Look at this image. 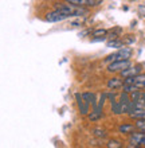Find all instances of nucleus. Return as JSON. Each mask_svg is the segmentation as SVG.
Masks as SVG:
<instances>
[{
	"label": "nucleus",
	"instance_id": "obj_1",
	"mask_svg": "<svg viewBox=\"0 0 145 148\" xmlns=\"http://www.w3.org/2000/svg\"><path fill=\"white\" fill-rule=\"evenodd\" d=\"M57 10L65 14V15L70 19V18H79V16H85L89 14V10L86 7H79V5H74V4L67 3L65 5H58Z\"/></svg>",
	"mask_w": 145,
	"mask_h": 148
},
{
	"label": "nucleus",
	"instance_id": "obj_2",
	"mask_svg": "<svg viewBox=\"0 0 145 148\" xmlns=\"http://www.w3.org/2000/svg\"><path fill=\"white\" fill-rule=\"evenodd\" d=\"M130 57H132V49L128 46H124L121 49H118L116 53L110 54L109 57H106L105 62L110 63V62H114V61H124V59H130Z\"/></svg>",
	"mask_w": 145,
	"mask_h": 148
},
{
	"label": "nucleus",
	"instance_id": "obj_3",
	"mask_svg": "<svg viewBox=\"0 0 145 148\" xmlns=\"http://www.w3.org/2000/svg\"><path fill=\"white\" fill-rule=\"evenodd\" d=\"M132 65L130 59H124V61H114L108 65V71L109 73H121L124 69L129 67Z\"/></svg>",
	"mask_w": 145,
	"mask_h": 148
},
{
	"label": "nucleus",
	"instance_id": "obj_4",
	"mask_svg": "<svg viewBox=\"0 0 145 148\" xmlns=\"http://www.w3.org/2000/svg\"><path fill=\"white\" fill-rule=\"evenodd\" d=\"M124 84H130V85L136 86L137 89H145V74L140 73L134 77H128L124 78Z\"/></svg>",
	"mask_w": 145,
	"mask_h": 148
},
{
	"label": "nucleus",
	"instance_id": "obj_5",
	"mask_svg": "<svg viewBox=\"0 0 145 148\" xmlns=\"http://www.w3.org/2000/svg\"><path fill=\"white\" fill-rule=\"evenodd\" d=\"M66 19H69V18L65 14H62L59 10H57V8H55L54 11L46 14V16H44V20L48 22V23H58V22H63V20H66Z\"/></svg>",
	"mask_w": 145,
	"mask_h": 148
},
{
	"label": "nucleus",
	"instance_id": "obj_6",
	"mask_svg": "<svg viewBox=\"0 0 145 148\" xmlns=\"http://www.w3.org/2000/svg\"><path fill=\"white\" fill-rule=\"evenodd\" d=\"M145 141L144 132H132L129 137V147H142Z\"/></svg>",
	"mask_w": 145,
	"mask_h": 148
},
{
	"label": "nucleus",
	"instance_id": "obj_7",
	"mask_svg": "<svg viewBox=\"0 0 145 148\" xmlns=\"http://www.w3.org/2000/svg\"><path fill=\"white\" fill-rule=\"evenodd\" d=\"M75 98H77V104H78V108H79V113L86 116L90 113V102H87L85 98L82 97L81 93H77L75 94Z\"/></svg>",
	"mask_w": 145,
	"mask_h": 148
},
{
	"label": "nucleus",
	"instance_id": "obj_8",
	"mask_svg": "<svg viewBox=\"0 0 145 148\" xmlns=\"http://www.w3.org/2000/svg\"><path fill=\"white\" fill-rule=\"evenodd\" d=\"M66 1L79 7H97L101 3V0H66Z\"/></svg>",
	"mask_w": 145,
	"mask_h": 148
},
{
	"label": "nucleus",
	"instance_id": "obj_9",
	"mask_svg": "<svg viewBox=\"0 0 145 148\" xmlns=\"http://www.w3.org/2000/svg\"><path fill=\"white\" fill-rule=\"evenodd\" d=\"M141 73V66H132L130 65L129 67H126L124 70L120 73L122 78H128V77H134V75H137V74Z\"/></svg>",
	"mask_w": 145,
	"mask_h": 148
},
{
	"label": "nucleus",
	"instance_id": "obj_10",
	"mask_svg": "<svg viewBox=\"0 0 145 148\" xmlns=\"http://www.w3.org/2000/svg\"><path fill=\"white\" fill-rule=\"evenodd\" d=\"M122 85H124V78L122 77H113L108 81V88L110 90L122 89Z\"/></svg>",
	"mask_w": 145,
	"mask_h": 148
},
{
	"label": "nucleus",
	"instance_id": "obj_11",
	"mask_svg": "<svg viewBox=\"0 0 145 148\" xmlns=\"http://www.w3.org/2000/svg\"><path fill=\"white\" fill-rule=\"evenodd\" d=\"M125 46V43H124V40L120 38L117 39H110V40H108V47H110V49H121V47Z\"/></svg>",
	"mask_w": 145,
	"mask_h": 148
},
{
	"label": "nucleus",
	"instance_id": "obj_12",
	"mask_svg": "<svg viewBox=\"0 0 145 148\" xmlns=\"http://www.w3.org/2000/svg\"><path fill=\"white\" fill-rule=\"evenodd\" d=\"M122 32V28L121 27H113L110 28V30H108V39H117L118 36L121 35Z\"/></svg>",
	"mask_w": 145,
	"mask_h": 148
},
{
	"label": "nucleus",
	"instance_id": "obj_13",
	"mask_svg": "<svg viewBox=\"0 0 145 148\" xmlns=\"http://www.w3.org/2000/svg\"><path fill=\"white\" fill-rule=\"evenodd\" d=\"M134 129L136 128V125H132V124H122L120 127V132L121 133H125V135H130L132 132H134Z\"/></svg>",
	"mask_w": 145,
	"mask_h": 148
},
{
	"label": "nucleus",
	"instance_id": "obj_14",
	"mask_svg": "<svg viewBox=\"0 0 145 148\" xmlns=\"http://www.w3.org/2000/svg\"><path fill=\"white\" fill-rule=\"evenodd\" d=\"M91 36H93V38H95V36H108V30H106V28L93 30V31H91Z\"/></svg>",
	"mask_w": 145,
	"mask_h": 148
},
{
	"label": "nucleus",
	"instance_id": "obj_15",
	"mask_svg": "<svg viewBox=\"0 0 145 148\" xmlns=\"http://www.w3.org/2000/svg\"><path fill=\"white\" fill-rule=\"evenodd\" d=\"M136 128L138 131H141V132L145 133V119H140V120H136Z\"/></svg>",
	"mask_w": 145,
	"mask_h": 148
},
{
	"label": "nucleus",
	"instance_id": "obj_16",
	"mask_svg": "<svg viewBox=\"0 0 145 148\" xmlns=\"http://www.w3.org/2000/svg\"><path fill=\"white\" fill-rule=\"evenodd\" d=\"M108 147L109 148H121L122 144H121V141H118V140H109L108 141Z\"/></svg>",
	"mask_w": 145,
	"mask_h": 148
},
{
	"label": "nucleus",
	"instance_id": "obj_17",
	"mask_svg": "<svg viewBox=\"0 0 145 148\" xmlns=\"http://www.w3.org/2000/svg\"><path fill=\"white\" fill-rule=\"evenodd\" d=\"M93 133H94L95 136H98V137H106V132L105 131H102V129H94Z\"/></svg>",
	"mask_w": 145,
	"mask_h": 148
},
{
	"label": "nucleus",
	"instance_id": "obj_18",
	"mask_svg": "<svg viewBox=\"0 0 145 148\" xmlns=\"http://www.w3.org/2000/svg\"><path fill=\"white\" fill-rule=\"evenodd\" d=\"M138 12H140V15H142L145 18V5H144V4L138 5Z\"/></svg>",
	"mask_w": 145,
	"mask_h": 148
},
{
	"label": "nucleus",
	"instance_id": "obj_19",
	"mask_svg": "<svg viewBox=\"0 0 145 148\" xmlns=\"http://www.w3.org/2000/svg\"><path fill=\"white\" fill-rule=\"evenodd\" d=\"M132 1H134V0H132Z\"/></svg>",
	"mask_w": 145,
	"mask_h": 148
}]
</instances>
